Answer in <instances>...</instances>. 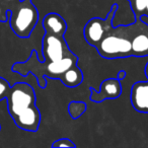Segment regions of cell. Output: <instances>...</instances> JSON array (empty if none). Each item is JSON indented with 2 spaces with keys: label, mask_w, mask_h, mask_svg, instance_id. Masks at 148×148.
Here are the masks:
<instances>
[{
  "label": "cell",
  "mask_w": 148,
  "mask_h": 148,
  "mask_svg": "<svg viewBox=\"0 0 148 148\" xmlns=\"http://www.w3.org/2000/svg\"><path fill=\"white\" fill-rule=\"evenodd\" d=\"M43 61H40L37 51L33 50L25 62L13 64L12 71L23 77L32 73L41 88L46 87L47 78L59 79L67 87L78 86L83 74L77 66L78 58L70 51L64 38L67 31L65 19L58 13H49L43 18Z\"/></svg>",
  "instance_id": "1"
},
{
  "label": "cell",
  "mask_w": 148,
  "mask_h": 148,
  "mask_svg": "<svg viewBox=\"0 0 148 148\" xmlns=\"http://www.w3.org/2000/svg\"><path fill=\"white\" fill-rule=\"evenodd\" d=\"M7 110L18 128L37 132L41 123V113L36 105L34 88L25 82H17L10 87L6 97Z\"/></svg>",
  "instance_id": "2"
},
{
  "label": "cell",
  "mask_w": 148,
  "mask_h": 148,
  "mask_svg": "<svg viewBox=\"0 0 148 148\" xmlns=\"http://www.w3.org/2000/svg\"><path fill=\"white\" fill-rule=\"evenodd\" d=\"M95 48L105 59H119L133 56L131 41L126 35L124 25H112Z\"/></svg>",
  "instance_id": "3"
},
{
  "label": "cell",
  "mask_w": 148,
  "mask_h": 148,
  "mask_svg": "<svg viewBox=\"0 0 148 148\" xmlns=\"http://www.w3.org/2000/svg\"><path fill=\"white\" fill-rule=\"evenodd\" d=\"M39 21V12L32 0H21V4L9 12V23L19 38H29Z\"/></svg>",
  "instance_id": "4"
},
{
  "label": "cell",
  "mask_w": 148,
  "mask_h": 148,
  "mask_svg": "<svg viewBox=\"0 0 148 148\" xmlns=\"http://www.w3.org/2000/svg\"><path fill=\"white\" fill-rule=\"evenodd\" d=\"M126 35L132 44L134 57L148 56V25L141 18H136L131 25H124Z\"/></svg>",
  "instance_id": "5"
},
{
  "label": "cell",
  "mask_w": 148,
  "mask_h": 148,
  "mask_svg": "<svg viewBox=\"0 0 148 148\" xmlns=\"http://www.w3.org/2000/svg\"><path fill=\"white\" fill-rule=\"evenodd\" d=\"M118 9V5L114 4L112 6L110 12L108 13L106 18H99V17H93L84 27V38L85 41L92 47H95L99 43L108 29L113 25V19L115 16V13Z\"/></svg>",
  "instance_id": "6"
},
{
  "label": "cell",
  "mask_w": 148,
  "mask_h": 148,
  "mask_svg": "<svg viewBox=\"0 0 148 148\" xmlns=\"http://www.w3.org/2000/svg\"><path fill=\"white\" fill-rule=\"evenodd\" d=\"M90 101L95 103H101L106 99H115L121 95L122 85L121 80L118 78H108L101 83L99 90L97 91L90 87Z\"/></svg>",
  "instance_id": "7"
},
{
  "label": "cell",
  "mask_w": 148,
  "mask_h": 148,
  "mask_svg": "<svg viewBox=\"0 0 148 148\" xmlns=\"http://www.w3.org/2000/svg\"><path fill=\"white\" fill-rule=\"evenodd\" d=\"M134 110L139 113L148 114V80L134 83L130 95Z\"/></svg>",
  "instance_id": "8"
},
{
  "label": "cell",
  "mask_w": 148,
  "mask_h": 148,
  "mask_svg": "<svg viewBox=\"0 0 148 148\" xmlns=\"http://www.w3.org/2000/svg\"><path fill=\"white\" fill-rule=\"evenodd\" d=\"M21 0H0V23L7 21L8 11H13L19 4Z\"/></svg>",
  "instance_id": "9"
},
{
  "label": "cell",
  "mask_w": 148,
  "mask_h": 148,
  "mask_svg": "<svg viewBox=\"0 0 148 148\" xmlns=\"http://www.w3.org/2000/svg\"><path fill=\"white\" fill-rule=\"evenodd\" d=\"M130 5L136 18L148 17V0H130Z\"/></svg>",
  "instance_id": "10"
},
{
  "label": "cell",
  "mask_w": 148,
  "mask_h": 148,
  "mask_svg": "<svg viewBox=\"0 0 148 148\" xmlns=\"http://www.w3.org/2000/svg\"><path fill=\"white\" fill-rule=\"evenodd\" d=\"M85 110H86V105L82 101H71L68 107L69 114L73 119H77L80 116H82Z\"/></svg>",
  "instance_id": "11"
},
{
  "label": "cell",
  "mask_w": 148,
  "mask_h": 148,
  "mask_svg": "<svg viewBox=\"0 0 148 148\" xmlns=\"http://www.w3.org/2000/svg\"><path fill=\"white\" fill-rule=\"evenodd\" d=\"M10 84L5 78L0 76V101L6 99L9 90H10Z\"/></svg>",
  "instance_id": "12"
},
{
  "label": "cell",
  "mask_w": 148,
  "mask_h": 148,
  "mask_svg": "<svg viewBox=\"0 0 148 148\" xmlns=\"http://www.w3.org/2000/svg\"><path fill=\"white\" fill-rule=\"evenodd\" d=\"M52 147H76V145L68 138H62L52 144Z\"/></svg>",
  "instance_id": "13"
},
{
  "label": "cell",
  "mask_w": 148,
  "mask_h": 148,
  "mask_svg": "<svg viewBox=\"0 0 148 148\" xmlns=\"http://www.w3.org/2000/svg\"><path fill=\"white\" fill-rule=\"evenodd\" d=\"M126 77V71L125 70H121V71L118 72V79H120V80H123L124 78Z\"/></svg>",
  "instance_id": "14"
},
{
  "label": "cell",
  "mask_w": 148,
  "mask_h": 148,
  "mask_svg": "<svg viewBox=\"0 0 148 148\" xmlns=\"http://www.w3.org/2000/svg\"><path fill=\"white\" fill-rule=\"evenodd\" d=\"M145 75H146V77H147V79H148V62L146 63V66H145Z\"/></svg>",
  "instance_id": "15"
},
{
  "label": "cell",
  "mask_w": 148,
  "mask_h": 148,
  "mask_svg": "<svg viewBox=\"0 0 148 148\" xmlns=\"http://www.w3.org/2000/svg\"><path fill=\"white\" fill-rule=\"evenodd\" d=\"M0 130H1V125H0Z\"/></svg>",
  "instance_id": "16"
},
{
  "label": "cell",
  "mask_w": 148,
  "mask_h": 148,
  "mask_svg": "<svg viewBox=\"0 0 148 148\" xmlns=\"http://www.w3.org/2000/svg\"><path fill=\"white\" fill-rule=\"evenodd\" d=\"M129 1H130V0H129Z\"/></svg>",
  "instance_id": "17"
}]
</instances>
